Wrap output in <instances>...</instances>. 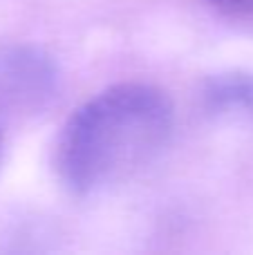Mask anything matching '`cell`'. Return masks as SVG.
<instances>
[{"label": "cell", "mask_w": 253, "mask_h": 255, "mask_svg": "<svg viewBox=\"0 0 253 255\" xmlns=\"http://www.w3.org/2000/svg\"><path fill=\"white\" fill-rule=\"evenodd\" d=\"M173 101L148 83H119L85 101L65 121L54 166L76 195H90L155 159L170 139Z\"/></svg>", "instance_id": "1"}, {"label": "cell", "mask_w": 253, "mask_h": 255, "mask_svg": "<svg viewBox=\"0 0 253 255\" xmlns=\"http://www.w3.org/2000/svg\"><path fill=\"white\" fill-rule=\"evenodd\" d=\"M206 99L215 110H247L253 112V74H220L211 79Z\"/></svg>", "instance_id": "2"}, {"label": "cell", "mask_w": 253, "mask_h": 255, "mask_svg": "<svg viewBox=\"0 0 253 255\" xmlns=\"http://www.w3.org/2000/svg\"><path fill=\"white\" fill-rule=\"evenodd\" d=\"M220 7L233 9V11H245V13H253V0H213Z\"/></svg>", "instance_id": "3"}, {"label": "cell", "mask_w": 253, "mask_h": 255, "mask_svg": "<svg viewBox=\"0 0 253 255\" xmlns=\"http://www.w3.org/2000/svg\"><path fill=\"white\" fill-rule=\"evenodd\" d=\"M0 145H2V139H0Z\"/></svg>", "instance_id": "4"}]
</instances>
